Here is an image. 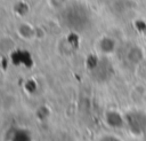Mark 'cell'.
Here are the masks:
<instances>
[{"instance_id": "1", "label": "cell", "mask_w": 146, "mask_h": 141, "mask_svg": "<svg viewBox=\"0 0 146 141\" xmlns=\"http://www.w3.org/2000/svg\"><path fill=\"white\" fill-rule=\"evenodd\" d=\"M66 25L74 30H83L89 23V14L81 5H72L65 13Z\"/></svg>"}, {"instance_id": "2", "label": "cell", "mask_w": 146, "mask_h": 141, "mask_svg": "<svg viewBox=\"0 0 146 141\" xmlns=\"http://www.w3.org/2000/svg\"><path fill=\"white\" fill-rule=\"evenodd\" d=\"M125 119L130 127V131L135 134H140L146 131V115L144 112H130L127 115Z\"/></svg>"}, {"instance_id": "3", "label": "cell", "mask_w": 146, "mask_h": 141, "mask_svg": "<svg viewBox=\"0 0 146 141\" xmlns=\"http://www.w3.org/2000/svg\"><path fill=\"white\" fill-rule=\"evenodd\" d=\"M106 119H107V123L111 125V126H114V127H120L123 125V119L121 118V116L116 112H108L107 116H106Z\"/></svg>"}, {"instance_id": "4", "label": "cell", "mask_w": 146, "mask_h": 141, "mask_svg": "<svg viewBox=\"0 0 146 141\" xmlns=\"http://www.w3.org/2000/svg\"><path fill=\"white\" fill-rule=\"evenodd\" d=\"M99 141H120V139L113 135H106V136H103Z\"/></svg>"}]
</instances>
